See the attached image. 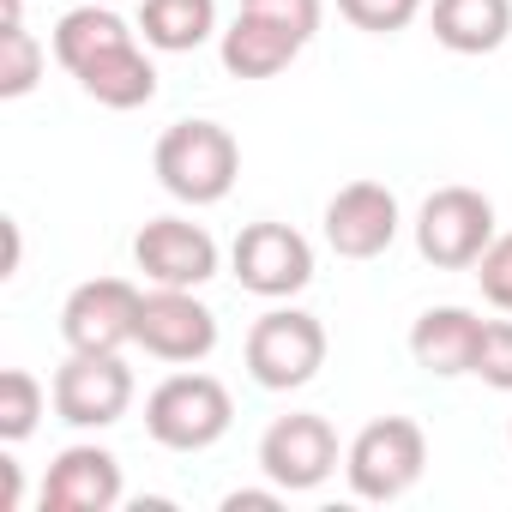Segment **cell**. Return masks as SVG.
<instances>
[{"label":"cell","mask_w":512,"mask_h":512,"mask_svg":"<svg viewBox=\"0 0 512 512\" xmlns=\"http://www.w3.org/2000/svg\"><path fill=\"white\" fill-rule=\"evenodd\" d=\"M494 235H500L494 229V205L476 187H434L422 199V211H416V247H422V260L440 266V272L476 266Z\"/></svg>","instance_id":"cell-5"},{"label":"cell","mask_w":512,"mask_h":512,"mask_svg":"<svg viewBox=\"0 0 512 512\" xmlns=\"http://www.w3.org/2000/svg\"><path fill=\"white\" fill-rule=\"evenodd\" d=\"M139 31L163 55H193L217 31V0H145V7H139Z\"/></svg>","instance_id":"cell-19"},{"label":"cell","mask_w":512,"mask_h":512,"mask_svg":"<svg viewBox=\"0 0 512 512\" xmlns=\"http://www.w3.org/2000/svg\"><path fill=\"white\" fill-rule=\"evenodd\" d=\"M43 79V43L25 31V19L0 25V97H31Z\"/></svg>","instance_id":"cell-20"},{"label":"cell","mask_w":512,"mask_h":512,"mask_svg":"<svg viewBox=\"0 0 512 512\" xmlns=\"http://www.w3.org/2000/svg\"><path fill=\"white\" fill-rule=\"evenodd\" d=\"M338 13H344L356 31H368V37H392V31H404V25H416L422 0H338Z\"/></svg>","instance_id":"cell-22"},{"label":"cell","mask_w":512,"mask_h":512,"mask_svg":"<svg viewBox=\"0 0 512 512\" xmlns=\"http://www.w3.org/2000/svg\"><path fill=\"white\" fill-rule=\"evenodd\" d=\"M476 374L494 392H512V314L482 326V350H476Z\"/></svg>","instance_id":"cell-23"},{"label":"cell","mask_w":512,"mask_h":512,"mask_svg":"<svg viewBox=\"0 0 512 512\" xmlns=\"http://www.w3.org/2000/svg\"><path fill=\"white\" fill-rule=\"evenodd\" d=\"M121 506V464L103 446H67L43 476V512H109Z\"/></svg>","instance_id":"cell-13"},{"label":"cell","mask_w":512,"mask_h":512,"mask_svg":"<svg viewBox=\"0 0 512 512\" xmlns=\"http://www.w3.org/2000/svg\"><path fill=\"white\" fill-rule=\"evenodd\" d=\"M476 284H482V296H488L500 314H512V235H494V241L482 247Z\"/></svg>","instance_id":"cell-24"},{"label":"cell","mask_w":512,"mask_h":512,"mask_svg":"<svg viewBox=\"0 0 512 512\" xmlns=\"http://www.w3.org/2000/svg\"><path fill=\"white\" fill-rule=\"evenodd\" d=\"M103 7H115V0H103Z\"/></svg>","instance_id":"cell-29"},{"label":"cell","mask_w":512,"mask_h":512,"mask_svg":"<svg viewBox=\"0 0 512 512\" xmlns=\"http://www.w3.org/2000/svg\"><path fill=\"white\" fill-rule=\"evenodd\" d=\"M512 37V0H434V43L452 55H494Z\"/></svg>","instance_id":"cell-17"},{"label":"cell","mask_w":512,"mask_h":512,"mask_svg":"<svg viewBox=\"0 0 512 512\" xmlns=\"http://www.w3.org/2000/svg\"><path fill=\"white\" fill-rule=\"evenodd\" d=\"M79 91L97 97L103 109H145L157 97V67H151V55L139 43H127V49L103 55L97 67H85L79 73Z\"/></svg>","instance_id":"cell-18"},{"label":"cell","mask_w":512,"mask_h":512,"mask_svg":"<svg viewBox=\"0 0 512 512\" xmlns=\"http://www.w3.org/2000/svg\"><path fill=\"white\" fill-rule=\"evenodd\" d=\"M133 266L163 284V290H199L217 278V241L205 223H187V217H151L139 235H133Z\"/></svg>","instance_id":"cell-9"},{"label":"cell","mask_w":512,"mask_h":512,"mask_svg":"<svg viewBox=\"0 0 512 512\" xmlns=\"http://www.w3.org/2000/svg\"><path fill=\"white\" fill-rule=\"evenodd\" d=\"M482 326L470 308H428L416 326H410V356L422 374L434 380H458V374H476V350H482Z\"/></svg>","instance_id":"cell-14"},{"label":"cell","mask_w":512,"mask_h":512,"mask_svg":"<svg viewBox=\"0 0 512 512\" xmlns=\"http://www.w3.org/2000/svg\"><path fill=\"white\" fill-rule=\"evenodd\" d=\"M506 446H512V422H506Z\"/></svg>","instance_id":"cell-28"},{"label":"cell","mask_w":512,"mask_h":512,"mask_svg":"<svg viewBox=\"0 0 512 512\" xmlns=\"http://www.w3.org/2000/svg\"><path fill=\"white\" fill-rule=\"evenodd\" d=\"M241 13H260V19H278L284 31H296L302 43L320 31V0H241Z\"/></svg>","instance_id":"cell-25"},{"label":"cell","mask_w":512,"mask_h":512,"mask_svg":"<svg viewBox=\"0 0 512 512\" xmlns=\"http://www.w3.org/2000/svg\"><path fill=\"white\" fill-rule=\"evenodd\" d=\"M229 266H235V284L247 296L284 302V296H302L314 284V247L290 223H247L229 247Z\"/></svg>","instance_id":"cell-6"},{"label":"cell","mask_w":512,"mask_h":512,"mask_svg":"<svg viewBox=\"0 0 512 512\" xmlns=\"http://www.w3.org/2000/svg\"><path fill=\"white\" fill-rule=\"evenodd\" d=\"M139 290L127 278H91L67 296L61 308V338L67 350H127L139 344Z\"/></svg>","instance_id":"cell-10"},{"label":"cell","mask_w":512,"mask_h":512,"mask_svg":"<svg viewBox=\"0 0 512 512\" xmlns=\"http://www.w3.org/2000/svg\"><path fill=\"white\" fill-rule=\"evenodd\" d=\"M133 43V25L115 13V7H103V0H85V7H73V13H61V25H55V61L79 79L85 67H97L103 55H115V49H127Z\"/></svg>","instance_id":"cell-16"},{"label":"cell","mask_w":512,"mask_h":512,"mask_svg":"<svg viewBox=\"0 0 512 512\" xmlns=\"http://www.w3.org/2000/svg\"><path fill=\"white\" fill-rule=\"evenodd\" d=\"M151 169H157V181H163L169 199H181V205H217V199H229V187L241 175V145L217 121H175L157 139Z\"/></svg>","instance_id":"cell-1"},{"label":"cell","mask_w":512,"mask_h":512,"mask_svg":"<svg viewBox=\"0 0 512 512\" xmlns=\"http://www.w3.org/2000/svg\"><path fill=\"white\" fill-rule=\"evenodd\" d=\"M229 422H235V404L217 374H169L145 398V434L169 452H205L229 434Z\"/></svg>","instance_id":"cell-2"},{"label":"cell","mask_w":512,"mask_h":512,"mask_svg":"<svg viewBox=\"0 0 512 512\" xmlns=\"http://www.w3.org/2000/svg\"><path fill=\"white\" fill-rule=\"evenodd\" d=\"M0 482H7V500H0V506L19 512V464H13V458H0Z\"/></svg>","instance_id":"cell-27"},{"label":"cell","mask_w":512,"mask_h":512,"mask_svg":"<svg viewBox=\"0 0 512 512\" xmlns=\"http://www.w3.org/2000/svg\"><path fill=\"white\" fill-rule=\"evenodd\" d=\"M55 416L73 428H115L133 404V368L121 350H73L55 368Z\"/></svg>","instance_id":"cell-7"},{"label":"cell","mask_w":512,"mask_h":512,"mask_svg":"<svg viewBox=\"0 0 512 512\" xmlns=\"http://www.w3.org/2000/svg\"><path fill=\"white\" fill-rule=\"evenodd\" d=\"M326 241L338 260H380L398 241V193L386 181H350L326 199Z\"/></svg>","instance_id":"cell-11"},{"label":"cell","mask_w":512,"mask_h":512,"mask_svg":"<svg viewBox=\"0 0 512 512\" xmlns=\"http://www.w3.org/2000/svg\"><path fill=\"white\" fill-rule=\"evenodd\" d=\"M260 470L284 494H308L338 470V428L314 410H290L260 434Z\"/></svg>","instance_id":"cell-8"},{"label":"cell","mask_w":512,"mask_h":512,"mask_svg":"<svg viewBox=\"0 0 512 512\" xmlns=\"http://www.w3.org/2000/svg\"><path fill=\"white\" fill-rule=\"evenodd\" d=\"M217 55H223V73H229V79H278V73L302 55V37L284 31L278 19L235 13V25L223 31Z\"/></svg>","instance_id":"cell-15"},{"label":"cell","mask_w":512,"mask_h":512,"mask_svg":"<svg viewBox=\"0 0 512 512\" xmlns=\"http://www.w3.org/2000/svg\"><path fill=\"white\" fill-rule=\"evenodd\" d=\"M326 368V326L302 308H272L247 332V374L266 392H296Z\"/></svg>","instance_id":"cell-4"},{"label":"cell","mask_w":512,"mask_h":512,"mask_svg":"<svg viewBox=\"0 0 512 512\" xmlns=\"http://www.w3.org/2000/svg\"><path fill=\"white\" fill-rule=\"evenodd\" d=\"M139 344L157 362H205L217 350V314L193 290H151L139 302Z\"/></svg>","instance_id":"cell-12"},{"label":"cell","mask_w":512,"mask_h":512,"mask_svg":"<svg viewBox=\"0 0 512 512\" xmlns=\"http://www.w3.org/2000/svg\"><path fill=\"white\" fill-rule=\"evenodd\" d=\"M422 464H428V440L410 416H374L350 452H344V476H350V494L356 500H404L416 482H422Z\"/></svg>","instance_id":"cell-3"},{"label":"cell","mask_w":512,"mask_h":512,"mask_svg":"<svg viewBox=\"0 0 512 512\" xmlns=\"http://www.w3.org/2000/svg\"><path fill=\"white\" fill-rule=\"evenodd\" d=\"M284 500V488L272 482V488H235V494H223V512H272Z\"/></svg>","instance_id":"cell-26"},{"label":"cell","mask_w":512,"mask_h":512,"mask_svg":"<svg viewBox=\"0 0 512 512\" xmlns=\"http://www.w3.org/2000/svg\"><path fill=\"white\" fill-rule=\"evenodd\" d=\"M49 398L55 392H43V380L31 368H7V374H0V440H25Z\"/></svg>","instance_id":"cell-21"}]
</instances>
